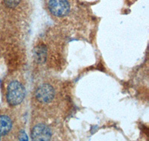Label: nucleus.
<instances>
[{
    "label": "nucleus",
    "instance_id": "obj_8",
    "mask_svg": "<svg viewBox=\"0 0 149 141\" xmlns=\"http://www.w3.org/2000/svg\"><path fill=\"white\" fill-rule=\"evenodd\" d=\"M0 140H1V136H0Z\"/></svg>",
    "mask_w": 149,
    "mask_h": 141
},
{
    "label": "nucleus",
    "instance_id": "obj_6",
    "mask_svg": "<svg viewBox=\"0 0 149 141\" xmlns=\"http://www.w3.org/2000/svg\"><path fill=\"white\" fill-rule=\"evenodd\" d=\"M46 50L42 48H37V51H36V59L38 62H42V60H44L46 58Z\"/></svg>",
    "mask_w": 149,
    "mask_h": 141
},
{
    "label": "nucleus",
    "instance_id": "obj_7",
    "mask_svg": "<svg viewBox=\"0 0 149 141\" xmlns=\"http://www.w3.org/2000/svg\"><path fill=\"white\" fill-rule=\"evenodd\" d=\"M5 4L8 8H15L20 3L21 0H4Z\"/></svg>",
    "mask_w": 149,
    "mask_h": 141
},
{
    "label": "nucleus",
    "instance_id": "obj_3",
    "mask_svg": "<svg viewBox=\"0 0 149 141\" xmlns=\"http://www.w3.org/2000/svg\"><path fill=\"white\" fill-rule=\"evenodd\" d=\"M49 9L57 17H63L70 12V5L67 0H49Z\"/></svg>",
    "mask_w": 149,
    "mask_h": 141
},
{
    "label": "nucleus",
    "instance_id": "obj_4",
    "mask_svg": "<svg viewBox=\"0 0 149 141\" xmlns=\"http://www.w3.org/2000/svg\"><path fill=\"white\" fill-rule=\"evenodd\" d=\"M52 130L45 124H37L31 130V138L33 140L46 141L50 140L52 138Z\"/></svg>",
    "mask_w": 149,
    "mask_h": 141
},
{
    "label": "nucleus",
    "instance_id": "obj_5",
    "mask_svg": "<svg viewBox=\"0 0 149 141\" xmlns=\"http://www.w3.org/2000/svg\"><path fill=\"white\" fill-rule=\"evenodd\" d=\"M13 123L8 116L0 115V136H5L8 134L12 129Z\"/></svg>",
    "mask_w": 149,
    "mask_h": 141
},
{
    "label": "nucleus",
    "instance_id": "obj_1",
    "mask_svg": "<svg viewBox=\"0 0 149 141\" xmlns=\"http://www.w3.org/2000/svg\"><path fill=\"white\" fill-rule=\"evenodd\" d=\"M26 94L25 87L17 80L11 81L7 88V100L10 106H17L23 101Z\"/></svg>",
    "mask_w": 149,
    "mask_h": 141
},
{
    "label": "nucleus",
    "instance_id": "obj_2",
    "mask_svg": "<svg viewBox=\"0 0 149 141\" xmlns=\"http://www.w3.org/2000/svg\"><path fill=\"white\" fill-rule=\"evenodd\" d=\"M55 91L52 86L48 83L42 84L36 89L35 97L38 102L42 104H47L54 100Z\"/></svg>",
    "mask_w": 149,
    "mask_h": 141
}]
</instances>
